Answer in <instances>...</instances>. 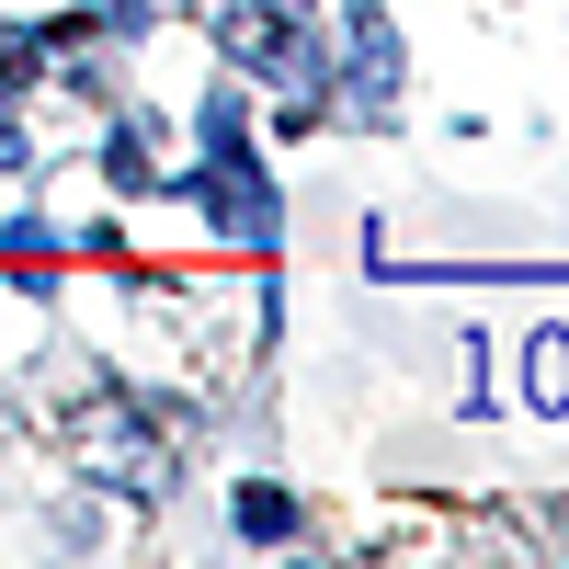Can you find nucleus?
<instances>
[{
  "instance_id": "obj_3",
  "label": "nucleus",
  "mask_w": 569,
  "mask_h": 569,
  "mask_svg": "<svg viewBox=\"0 0 569 569\" xmlns=\"http://www.w3.org/2000/svg\"><path fill=\"white\" fill-rule=\"evenodd\" d=\"M353 103L365 114H388V12H376V0H353Z\"/></svg>"
},
{
  "instance_id": "obj_6",
  "label": "nucleus",
  "mask_w": 569,
  "mask_h": 569,
  "mask_svg": "<svg viewBox=\"0 0 569 569\" xmlns=\"http://www.w3.org/2000/svg\"><path fill=\"white\" fill-rule=\"evenodd\" d=\"M0 171H23V137H12V126H0Z\"/></svg>"
},
{
  "instance_id": "obj_2",
  "label": "nucleus",
  "mask_w": 569,
  "mask_h": 569,
  "mask_svg": "<svg viewBox=\"0 0 569 569\" xmlns=\"http://www.w3.org/2000/svg\"><path fill=\"white\" fill-rule=\"evenodd\" d=\"M206 34L228 46L240 69H262V80H319V34L297 23V12H273V0H206Z\"/></svg>"
},
{
  "instance_id": "obj_1",
  "label": "nucleus",
  "mask_w": 569,
  "mask_h": 569,
  "mask_svg": "<svg viewBox=\"0 0 569 569\" xmlns=\"http://www.w3.org/2000/svg\"><path fill=\"white\" fill-rule=\"evenodd\" d=\"M58 445H69V467L91 490H114V501H160L171 490V445L137 421V399H114V388H80L69 399V421H58Z\"/></svg>"
},
{
  "instance_id": "obj_7",
  "label": "nucleus",
  "mask_w": 569,
  "mask_h": 569,
  "mask_svg": "<svg viewBox=\"0 0 569 569\" xmlns=\"http://www.w3.org/2000/svg\"><path fill=\"white\" fill-rule=\"evenodd\" d=\"M12 80H23V58H12V46H0V91H12Z\"/></svg>"
},
{
  "instance_id": "obj_5",
  "label": "nucleus",
  "mask_w": 569,
  "mask_h": 569,
  "mask_svg": "<svg viewBox=\"0 0 569 569\" xmlns=\"http://www.w3.org/2000/svg\"><path fill=\"white\" fill-rule=\"evenodd\" d=\"M240 536H297V501H284V490H240Z\"/></svg>"
},
{
  "instance_id": "obj_4",
  "label": "nucleus",
  "mask_w": 569,
  "mask_h": 569,
  "mask_svg": "<svg viewBox=\"0 0 569 569\" xmlns=\"http://www.w3.org/2000/svg\"><path fill=\"white\" fill-rule=\"evenodd\" d=\"M525 399L569 410V330H536V342H525Z\"/></svg>"
}]
</instances>
